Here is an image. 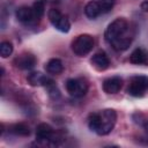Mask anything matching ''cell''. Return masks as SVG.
Here are the masks:
<instances>
[{"label": "cell", "instance_id": "obj_22", "mask_svg": "<svg viewBox=\"0 0 148 148\" xmlns=\"http://www.w3.org/2000/svg\"><path fill=\"white\" fill-rule=\"evenodd\" d=\"M146 128H147V131H148V123H147V125H146Z\"/></svg>", "mask_w": 148, "mask_h": 148}, {"label": "cell", "instance_id": "obj_3", "mask_svg": "<svg viewBox=\"0 0 148 148\" xmlns=\"http://www.w3.org/2000/svg\"><path fill=\"white\" fill-rule=\"evenodd\" d=\"M94 45H95L94 37L88 34H82L75 37V39L72 42V51L77 57H84L91 52Z\"/></svg>", "mask_w": 148, "mask_h": 148}, {"label": "cell", "instance_id": "obj_8", "mask_svg": "<svg viewBox=\"0 0 148 148\" xmlns=\"http://www.w3.org/2000/svg\"><path fill=\"white\" fill-rule=\"evenodd\" d=\"M14 65L18 69H23V71L31 69L36 65V58L31 53H22L14 59Z\"/></svg>", "mask_w": 148, "mask_h": 148}, {"label": "cell", "instance_id": "obj_19", "mask_svg": "<svg viewBox=\"0 0 148 148\" xmlns=\"http://www.w3.org/2000/svg\"><path fill=\"white\" fill-rule=\"evenodd\" d=\"M101 8H102V13L105 14L108 12H110L113 6H114V0H98Z\"/></svg>", "mask_w": 148, "mask_h": 148}, {"label": "cell", "instance_id": "obj_1", "mask_svg": "<svg viewBox=\"0 0 148 148\" xmlns=\"http://www.w3.org/2000/svg\"><path fill=\"white\" fill-rule=\"evenodd\" d=\"M105 40L112 46L116 51H125L130 47L133 40V34L131 32L130 23L125 18H116L112 21L105 32Z\"/></svg>", "mask_w": 148, "mask_h": 148}, {"label": "cell", "instance_id": "obj_12", "mask_svg": "<svg viewBox=\"0 0 148 148\" xmlns=\"http://www.w3.org/2000/svg\"><path fill=\"white\" fill-rule=\"evenodd\" d=\"M91 65L97 69V71H105L109 66H110V59L106 56L105 52L99 51L97 53H95L91 59H90Z\"/></svg>", "mask_w": 148, "mask_h": 148}, {"label": "cell", "instance_id": "obj_17", "mask_svg": "<svg viewBox=\"0 0 148 148\" xmlns=\"http://www.w3.org/2000/svg\"><path fill=\"white\" fill-rule=\"evenodd\" d=\"M32 12L35 14V17L36 20H40L45 13V6H44V2L43 1H36L34 5H32Z\"/></svg>", "mask_w": 148, "mask_h": 148}, {"label": "cell", "instance_id": "obj_2", "mask_svg": "<svg viewBox=\"0 0 148 148\" xmlns=\"http://www.w3.org/2000/svg\"><path fill=\"white\" fill-rule=\"evenodd\" d=\"M117 121V112L113 109H104L99 112H94L89 116L88 126L98 135L109 134Z\"/></svg>", "mask_w": 148, "mask_h": 148}, {"label": "cell", "instance_id": "obj_7", "mask_svg": "<svg viewBox=\"0 0 148 148\" xmlns=\"http://www.w3.org/2000/svg\"><path fill=\"white\" fill-rule=\"evenodd\" d=\"M36 140L39 141V142H47V141L54 142V131H53V128L46 123L39 124L36 128Z\"/></svg>", "mask_w": 148, "mask_h": 148}, {"label": "cell", "instance_id": "obj_10", "mask_svg": "<svg viewBox=\"0 0 148 148\" xmlns=\"http://www.w3.org/2000/svg\"><path fill=\"white\" fill-rule=\"evenodd\" d=\"M123 86V79L120 76H111L104 80L103 90L106 94H117Z\"/></svg>", "mask_w": 148, "mask_h": 148}, {"label": "cell", "instance_id": "obj_20", "mask_svg": "<svg viewBox=\"0 0 148 148\" xmlns=\"http://www.w3.org/2000/svg\"><path fill=\"white\" fill-rule=\"evenodd\" d=\"M46 89H47V91H49V95H50L53 99H56V98H59V97H60V91H59V89L56 87V84H54V83H52V84L47 86V87H46Z\"/></svg>", "mask_w": 148, "mask_h": 148}, {"label": "cell", "instance_id": "obj_21", "mask_svg": "<svg viewBox=\"0 0 148 148\" xmlns=\"http://www.w3.org/2000/svg\"><path fill=\"white\" fill-rule=\"evenodd\" d=\"M141 9L145 10V12L148 10V1H143V2L141 3Z\"/></svg>", "mask_w": 148, "mask_h": 148}, {"label": "cell", "instance_id": "obj_11", "mask_svg": "<svg viewBox=\"0 0 148 148\" xmlns=\"http://www.w3.org/2000/svg\"><path fill=\"white\" fill-rule=\"evenodd\" d=\"M15 15H16V18L24 24H30V23H34L37 21L35 17V14L32 12V8L27 7V6H22V7L17 8L15 12Z\"/></svg>", "mask_w": 148, "mask_h": 148}, {"label": "cell", "instance_id": "obj_6", "mask_svg": "<svg viewBox=\"0 0 148 148\" xmlns=\"http://www.w3.org/2000/svg\"><path fill=\"white\" fill-rule=\"evenodd\" d=\"M65 86L67 92L75 98H80L88 92V83L83 79H68Z\"/></svg>", "mask_w": 148, "mask_h": 148}, {"label": "cell", "instance_id": "obj_18", "mask_svg": "<svg viewBox=\"0 0 148 148\" xmlns=\"http://www.w3.org/2000/svg\"><path fill=\"white\" fill-rule=\"evenodd\" d=\"M13 52V44L8 40H5L0 44V56L2 58H7Z\"/></svg>", "mask_w": 148, "mask_h": 148}, {"label": "cell", "instance_id": "obj_13", "mask_svg": "<svg viewBox=\"0 0 148 148\" xmlns=\"http://www.w3.org/2000/svg\"><path fill=\"white\" fill-rule=\"evenodd\" d=\"M130 62L133 65L147 66L148 65V51L142 47L135 49L130 56Z\"/></svg>", "mask_w": 148, "mask_h": 148}, {"label": "cell", "instance_id": "obj_14", "mask_svg": "<svg viewBox=\"0 0 148 148\" xmlns=\"http://www.w3.org/2000/svg\"><path fill=\"white\" fill-rule=\"evenodd\" d=\"M84 14H86L89 18H96V17H98L101 14H103L98 0L89 1V2L86 5V7H84Z\"/></svg>", "mask_w": 148, "mask_h": 148}, {"label": "cell", "instance_id": "obj_15", "mask_svg": "<svg viewBox=\"0 0 148 148\" xmlns=\"http://www.w3.org/2000/svg\"><path fill=\"white\" fill-rule=\"evenodd\" d=\"M45 69L49 74H52V75H58L60 74L62 71H64V65H62V61L58 58H53V59H50L46 64H45Z\"/></svg>", "mask_w": 148, "mask_h": 148}, {"label": "cell", "instance_id": "obj_9", "mask_svg": "<svg viewBox=\"0 0 148 148\" xmlns=\"http://www.w3.org/2000/svg\"><path fill=\"white\" fill-rule=\"evenodd\" d=\"M27 80H28V83L30 86H34V87H37V86H44V87H47L53 82L52 79L47 77L46 75L42 74L40 72H32L30 73L28 76H27Z\"/></svg>", "mask_w": 148, "mask_h": 148}, {"label": "cell", "instance_id": "obj_16", "mask_svg": "<svg viewBox=\"0 0 148 148\" xmlns=\"http://www.w3.org/2000/svg\"><path fill=\"white\" fill-rule=\"evenodd\" d=\"M9 132L15 135H20V136H28L30 134V128L24 123H17L9 127Z\"/></svg>", "mask_w": 148, "mask_h": 148}, {"label": "cell", "instance_id": "obj_4", "mask_svg": "<svg viewBox=\"0 0 148 148\" xmlns=\"http://www.w3.org/2000/svg\"><path fill=\"white\" fill-rule=\"evenodd\" d=\"M148 91V76L136 75L133 76L128 83L127 92L134 97H141Z\"/></svg>", "mask_w": 148, "mask_h": 148}, {"label": "cell", "instance_id": "obj_5", "mask_svg": "<svg viewBox=\"0 0 148 148\" xmlns=\"http://www.w3.org/2000/svg\"><path fill=\"white\" fill-rule=\"evenodd\" d=\"M47 17H49V21L51 22V24L57 30H59L61 32H68L69 31L71 22L65 15L61 14V12L59 9H56V8L50 9L47 13Z\"/></svg>", "mask_w": 148, "mask_h": 148}]
</instances>
